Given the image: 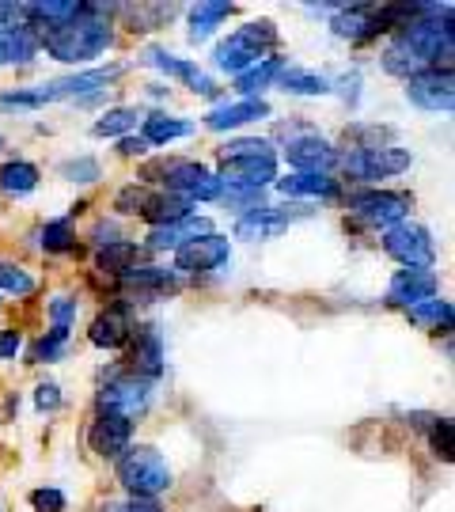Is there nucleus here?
<instances>
[{"label":"nucleus","mask_w":455,"mask_h":512,"mask_svg":"<svg viewBox=\"0 0 455 512\" xmlns=\"http://www.w3.org/2000/svg\"><path fill=\"white\" fill-rule=\"evenodd\" d=\"M273 42H277V27H273L270 19H251L247 27H239L236 35H228L213 50V65L228 76L247 73L251 65H258L266 57V50H270Z\"/></svg>","instance_id":"20e7f679"},{"label":"nucleus","mask_w":455,"mask_h":512,"mask_svg":"<svg viewBox=\"0 0 455 512\" xmlns=\"http://www.w3.org/2000/svg\"><path fill=\"white\" fill-rule=\"evenodd\" d=\"M0 293H12V296H31L35 293V277L27 270H19L12 262H0Z\"/></svg>","instance_id":"e433bc0d"},{"label":"nucleus","mask_w":455,"mask_h":512,"mask_svg":"<svg viewBox=\"0 0 455 512\" xmlns=\"http://www.w3.org/2000/svg\"><path fill=\"white\" fill-rule=\"evenodd\" d=\"M406 99L414 103L418 110H433V114H448L452 110V73H433V69H425V73L410 76L406 80Z\"/></svg>","instance_id":"4468645a"},{"label":"nucleus","mask_w":455,"mask_h":512,"mask_svg":"<svg viewBox=\"0 0 455 512\" xmlns=\"http://www.w3.org/2000/svg\"><path fill=\"white\" fill-rule=\"evenodd\" d=\"M277 190L292 202H330V198H338V183L330 175H300V171L277 179Z\"/></svg>","instance_id":"5701e85b"},{"label":"nucleus","mask_w":455,"mask_h":512,"mask_svg":"<svg viewBox=\"0 0 455 512\" xmlns=\"http://www.w3.org/2000/svg\"><path fill=\"white\" fill-rule=\"evenodd\" d=\"M285 160H289L300 175H327L342 156H338V148L330 145L327 137H319V133H300V137H292L289 145H285Z\"/></svg>","instance_id":"9b49d317"},{"label":"nucleus","mask_w":455,"mask_h":512,"mask_svg":"<svg viewBox=\"0 0 455 512\" xmlns=\"http://www.w3.org/2000/svg\"><path fill=\"white\" fill-rule=\"evenodd\" d=\"M118 486L126 490L129 497H148V501H160V494L171 490V463L160 448L152 444H129L126 452L118 456Z\"/></svg>","instance_id":"7ed1b4c3"},{"label":"nucleus","mask_w":455,"mask_h":512,"mask_svg":"<svg viewBox=\"0 0 455 512\" xmlns=\"http://www.w3.org/2000/svg\"><path fill=\"white\" fill-rule=\"evenodd\" d=\"M38 239H42V251H50V255H73L76 251V232L69 220H50Z\"/></svg>","instance_id":"c9c22d12"},{"label":"nucleus","mask_w":455,"mask_h":512,"mask_svg":"<svg viewBox=\"0 0 455 512\" xmlns=\"http://www.w3.org/2000/svg\"><path fill=\"white\" fill-rule=\"evenodd\" d=\"M137 243H126V239H118V243H107V247H99L95 251V262H99V270H107V274H118L126 277L133 266H137Z\"/></svg>","instance_id":"7c9ffc66"},{"label":"nucleus","mask_w":455,"mask_h":512,"mask_svg":"<svg viewBox=\"0 0 455 512\" xmlns=\"http://www.w3.org/2000/svg\"><path fill=\"white\" fill-rule=\"evenodd\" d=\"M65 349H69V330H46V334L38 338L35 357L50 365V361H57V357H65Z\"/></svg>","instance_id":"4c0bfd02"},{"label":"nucleus","mask_w":455,"mask_h":512,"mask_svg":"<svg viewBox=\"0 0 455 512\" xmlns=\"http://www.w3.org/2000/svg\"><path fill=\"white\" fill-rule=\"evenodd\" d=\"M19 349H23V334H19V330H4V334H0V361L19 357Z\"/></svg>","instance_id":"49530a36"},{"label":"nucleus","mask_w":455,"mask_h":512,"mask_svg":"<svg viewBox=\"0 0 455 512\" xmlns=\"http://www.w3.org/2000/svg\"><path fill=\"white\" fill-rule=\"evenodd\" d=\"M281 69H285V65H281L277 57H262L258 65H251L247 73L236 76V88L247 95V99H255V95H262L270 84H277V73H281Z\"/></svg>","instance_id":"c85d7f7f"},{"label":"nucleus","mask_w":455,"mask_h":512,"mask_svg":"<svg viewBox=\"0 0 455 512\" xmlns=\"http://www.w3.org/2000/svg\"><path fill=\"white\" fill-rule=\"evenodd\" d=\"M129 361H133V372L152 384L164 376V334L156 323H145L129 334Z\"/></svg>","instance_id":"ddd939ff"},{"label":"nucleus","mask_w":455,"mask_h":512,"mask_svg":"<svg viewBox=\"0 0 455 512\" xmlns=\"http://www.w3.org/2000/svg\"><path fill=\"white\" fill-rule=\"evenodd\" d=\"M38 31H31L27 23H16L8 31H0V69L8 65H31L38 57Z\"/></svg>","instance_id":"b1692460"},{"label":"nucleus","mask_w":455,"mask_h":512,"mask_svg":"<svg viewBox=\"0 0 455 512\" xmlns=\"http://www.w3.org/2000/svg\"><path fill=\"white\" fill-rule=\"evenodd\" d=\"M437 296V274L433 270H399L391 277V289H387V304L391 308H414Z\"/></svg>","instance_id":"dca6fc26"},{"label":"nucleus","mask_w":455,"mask_h":512,"mask_svg":"<svg viewBox=\"0 0 455 512\" xmlns=\"http://www.w3.org/2000/svg\"><path fill=\"white\" fill-rule=\"evenodd\" d=\"M103 512H164V505L148 497H122V501H107Z\"/></svg>","instance_id":"a19ab883"},{"label":"nucleus","mask_w":455,"mask_h":512,"mask_svg":"<svg viewBox=\"0 0 455 512\" xmlns=\"http://www.w3.org/2000/svg\"><path fill=\"white\" fill-rule=\"evenodd\" d=\"M0 148H4V137H0Z\"/></svg>","instance_id":"8fccbe9b"},{"label":"nucleus","mask_w":455,"mask_h":512,"mask_svg":"<svg viewBox=\"0 0 455 512\" xmlns=\"http://www.w3.org/2000/svg\"><path fill=\"white\" fill-rule=\"evenodd\" d=\"M133 217L148 220L152 228H164V224H175V220L190 217V202H182V198L167 194V190H148V186H141V198H137Z\"/></svg>","instance_id":"f3484780"},{"label":"nucleus","mask_w":455,"mask_h":512,"mask_svg":"<svg viewBox=\"0 0 455 512\" xmlns=\"http://www.w3.org/2000/svg\"><path fill=\"white\" fill-rule=\"evenodd\" d=\"M383 251L395 262H402V270H429L437 258V243H433V232L425 224L402 220V224L383 232Z\"/></svg>","instance_id":"0eeeda50"},{"label":"nucleus","mask_w":455,"mask_h":512,"mask_svg":"<svg viewBox=\"0 0 455 512\" xmlns=\"http://www.w3.org/2000/svg\"><path fill=\"white\" fill-rule=\"evenodd\" d=\"M35 406L42 410V414H54L57 406H61V387H57L54 380L38 384V391H35Z\"/></svg>","instance_id":"37998d69"},{"label":"nucleus","mask_w":455,"mask_h":512,"mask_svg":"<svg viewBox=\"0 0 455 512\" xmlns=\"http://www.w3.org/2000/svg\"><path fill=\"white\" fill-rule=\"evenodd\" d=\"M23 23V12H19V4H8V0H0V31H8V27H16Z\"/></svg>","instance_id":"de8ad7c7"},{"label":"nucleus","mask_w":455,"mask_h":512,"mask_svg":"<svg viewBox=\"0 0 455 512\" xmlns=\"http://www.w3.org/2000/svg\"><path fill=\"white\" fill-rule=\"evenodd\" d=\"M57 171H61V179H65V183H76V186L99 183V175H103V167H99L95 156H69V160H61V164H57Z\"/></svg>","instance_id":"f704fd0d"},{"label":"nucleus","mask_w":455,"mask_h":512,"mask_svg":"<svg viewBox=\"0 0 455 512\" xmlns=\"http://www.w3.org/2000/svg\"><path fill=\"white\" fill-rule=\"evenodd\" d=\"M164 19H171V12H164V4H160V12H156V16H148V12H145V4H141L137 12H129V27H133V31H148V27H156V23H164Z\"/></svg>","instance_id":"c03bdc74"},{"label":"nucleus","mask_w":455,"mask_h":512,"mask_svg":"<svg viewBox=\"0 0 455 512\" xmlns=\"http://www.w3.org/2000/svg\"><path fill=\"white\" fill-rule=\"evenodd\" d=\"M452 23V4H429L414 23H406L402 31H395L391 46L383 50V69L391 76H402V80L425 73V69L452 73Z\"/></svg>","instance_id":"f257e3e1"},{"label":"nucleus","mask_w":455,"mask_h":512,"mask_svg":"<svg viewBox=\"0 0 455 512\" xmlns=\"http://www.w3.org/2000/svg\"><path fill=\"white\" fill-rule=\"evenodd\" d=\"M118 152H122V156H145L148 145L137 137V133H129V137H122V141H118Z\"/></svg>","instance_id":"09e8293b"},{"label":"nucleus","mask_w":455,"mask_h":512,"mask_svg":"<svg viewBox=\"0 0 455 512\" xmlns=\"http://www.w3.org/2000/svg\"><path fill=\"white\" fill-rule=\"evenodd\" d=\"M338 164L346 167L349 179H357V183H380V179H395L402 171H410L414 164V156L406 152V148H349L346 156L338 160Z\"/></svg>","instance_id":"6e6552de"},{"label":"nucleus","mask_w":455,"mask_h":512,"mask_svg":"<svg viewBox=\"0 0 455 512\" xmlns=\"http://www.w3.org/2000/svg\"><path fill=\"white\" fill-rule=\"evenodd\" d=\"M228 258H232V243L217 236V232H209V236L182 243L179 251H175V266H179L182 274H213Z\"/></svg>","instance_id":"9d476101"},{"label":"nucleus","mask_w":455,"mask_h":512,"mask_svg":"<svg viewBox=\"0 0 455 512\" xmlns=\"http://www.w3.org/2000/svg\"><path fill=\"white\" fill-rule=\"evenodd\" d=\"M209 232H213V220L190 213V217L175 220V224L152 228L145 239V247L148 251H179L182 243H190V239H198V236H209Z\"/></svg>","instance_id":"4be33fe9"},{"label":"nucleus","mask_w":455,"mask_h":512,"mask_svg":"<svg viewBox=\"0 0 455 512\" xmlns=\"http://www.w3.org/2000/svg\"><path fill=\"white\" fill-rule=\"evenodd\" d=\"M330 35L342 42H372L383 35L380 27V8L372 4H338V12L330 16Z\"/></svg>","instance_id":"f8f14e48"},{"label":"nucleus","mask_w":455,"mask_h":512,"mask_svg":"<svg viewBox=\"0 0 455 512\" xmlns=\"http://www.w3.org/2000/svg\"><path fill=\"white\" fill-rule=\"evenodd\" d=\"M334 88L342 92V99H346V103H357V95H361V73H346L338 84H330V92H334Z\"/></svg>","instance_id":"a18cd8bd"},{"label":"nucleus","mask_w":455,"mask_h":512,"mask_svg":"<svg viewBox=\"0 0 455 512\" xmlns=\"http://www.w3.org/2000/svg\"><path fill=\"white\" fill-rule=\"evenodd\" d=\"M160 171V179H164V190L167 194H175L182 202H220V194H224V183H220V175H213L205 164L198 160H171L167 167H156Z\"/></svg>","instance_id":"423d86ee"},{"label":"nucleus","mask_w":455,"mask_h":512,"mask_svg":"<svg viewBox=\"0 0 455 512\" xmlns=\"http://www.w3.org/2000/svg\"><path fill=\"white\" fill-rule=\"evenodd\" d=\"M152 395H156V384H152V380L137 376V372H118V376H110L107 384H103V391H99V414L122 418L133 425L137 418L148 414Z\"/></svg>","instance_id":"39448f33"},{"label":"nucleus","mask_w":455,"mask_h":512,"mask_svg":"<svg viewBox=\"0 0 455 512\" xmlns=\"http://www.w3.org/2000/svg\"><path fill=\"white\" fill-rule=\"evenodd\" d=\"M50 330H73L76 323V300L73 296H50Z\"/></svg>","instance_id":"58836bf2"},{"label":"nucleus","mask_w":455,"mask_h":512,"mask_svg":"<svg viewBox=\"0 0 455 512\" xmlns=\"http://www.w3.org/2000/svg\"><path fill=\"white\" fill-rule=\"evenodd\" d=\"M110 42H114V31H110V4L107 8H103V4H84L73 23L38 35V46L54 57V61H61V65L95 61L99 54H107Z\"/></svg>","instance_id":"f03ea898"},{"label":"nucleus","mask_w":455,"mask_h":512,"mask_svg":"<svg viewBox=\"0 0 455 512\" xmlns=\"http://www.w3.org/2000/svg\"><path fill=\"white\" fill-rule=\"evenodd\" d=\"M258 118H270V103L266 99H232V103H220V107L205 114V129L228 133V129L251 126Z\"/></svg>","instance_id":"a211bd4d"},{"label":"nucleus","mask_w":455,"mask_h":512,"mask_svg":"<svg viewBox=\"0 0 455 512\" xmlns=\"http://www.w3.org/2000/svg\"><path fill=\"white\" fill-rule=\"evenodd\" d=\"M137 122H141V114L133 107H114V110H107L99 122H95V137H103V141H122V137H129V133H137Z\"/></svg>","instance_id":"2f4dec72"},{"label":"nucleus","mask_w":455,"mask_h":512,"mask_svg":"<svg viewBox=\"0 0 455 512\" xmlns=\"http://www.w3.org/2000/svg\"><path fill=\"white\" fill-rule=\"evenodd\" d=\"M349 213L368 224V228H395L402 220H410V198L406 194H391V190H364L349 198Z\"/></svg>","instance_id":"1a4fd4ad"},{"label":"nucleus","mask_w":455,"mask_h":512,"mask_svg":"<svg viewBox=\"0 0 455 512\" xmlns=\"http://www.w3.org/2000/svg\"><path fill=\"white\" fill-rule=\"evenodd\" d=\"M236 12V4H228V0H205V4H194L190 8V42H205V38L217 31L224 19Z\"/></svg>","instance_id":"cd10ccee"},{"label":"nucleus","mask_w":455,"mask_h":512,"mask_svg":"<svg viewBox=\"0 0 455 512\" xmlns=\"http://www.w3.org/2000/svg\"><path fill=\"white\" fill-rule=\"evenodd\" d=\"M122 289H126L133 300H156V296H167L179 289V274H175V270H164V266H133V270L122 277Z\"/></svg>","instance_id":"6ab92c4d"},{"label":"nucleus","mask_w":455,"mask_h":512,"mask_svg":"<svg viewBox=\"0 0 455 512\" xmlns=\"http://www.w3.org/2000/svg\"><path fill=\"white\" fill-rule=\"evenodd\" d=\"M277 84H281L289 95H327L330 92L327 76L311 73V69H296V65L281 69V73H277Z\"/></svg>","instance_id":"c756f323"},{"label":"nucleus","mask_w":455,"mask_h":512,"mask_svg":"<svg viewBox=\"0 0 455 512\" xmlns=\"http://www.w3.org/2000/svg\"><path fill=\"white\" fill-rule=\"evenodd\" d=\"M194 122L190 118H175V114H164V110H152L145 118V129H141V141L145 145H167V141H182L194 133Z\"/></svg>","instance_id":"a878e982"},{"label":"nucleus","mask_w":455,"mask_h":512,"mask_svg":"<svg viewBox=\"0 0 455 512\" xmlns=\"http://www.w3.org/2000/svg\"><path fill=\"white\" fill-rule=\"evenodd\" d=\"M133 334V319H129L126 304H110L103 308L88 327V342L95 349H122Z\"/></svg>","instance_id":"2eb2a0df"},{"label":"nucleus","mask_w":455,"mask_h":512,"mask_svg":"<svg viewBox=\"0 0 455 512\" xmlns=\"http://www.w3.org/2000/svg\"><path fill=\"white\" fill-rule=\"evenodd\" d=\"M129 440H133V425L122 421V418H107V414H99V418L88 425L91 452H95V456H103V459H118L129 448Z\"/></svg>","instance_id":"aec40b11"},{"label":"nucleus","mask_w":455,"mask_h":512,"mask_svg":"<svg viewBox=\"0 0 455 512\" xmlns=\"http://www.w3.org/2000/svg\"><path fill=\"white\" fill-rule=\"evenodd\" d=\"M31 505H35V512H65V494L54 490V486H46V490L31 494Z\"/></svg>","instance_id":"79ce46f5"},{"label":"nucleus","mask_w":455,"mask_h":512,"mask_svg":"<svg viewBox=\"0 0 455 512\" xmlns=\"http://www.w3.org/2000/svg\"><path fill=\"white\" fill-rule=\"evenodd\" d=\"M433 448H437V456L444 459V463H452L455 459V444H452V421L448 418H440L437 425H433Z\"/></svg>","instance_id":"ea45409f"},{"label":"nucleus","mask_w":455,"mask_h":512,"mask_svg":"<svg viewBox=\"0 0 455 512\" xmlns=\"http://www.w3.org/2000/svg\"><path fill=\"white\" fill-rule=\"evenodd\" d=\"M80 0H38V4H19V12L27 23H35L42 31H57V27H65V23H73L80 16Z\"/></svg>","instance_id":"393cba45"},{"label":"nucleus","mask_w":455,"mask_h":512,"mask_svg":"<svg viewBox=\"0 0 455 512\" xmlns=\"http://www.w3.org/2000/svg\"><path fill=\"white\" fill-rule=\"evenodd\" d=\"M232 160H277V152L266 137H236L220 148V164H232Z\"/></svg>","instance_id":"473e14b6"},{"label":"nucleus","mask_w":455,"mask_h":512,"mask_svg":"<svg viewBox=\"0 0 455 512\" xmlns=\"http://www.w3.org/2000/svg\"><path fill=\"white\" fill-rule=\"evenodd\" d=\"M296 209H273V205H262L255 213L236 220V239H247V243H262V239L281 236L285 228L292 224Z\"/></svg>","instance_id":"412c9836"},{"label":"nucleus","mask_w":455,"mask_h":512,"mask_svg":"<svg viewBox=\"0 0 455 512\" xmlns=\"http://www.w3.org/2000/svg\"><path fill=\"white\" fill-rule=\"evenodd\" d=\"M410 315V323H418V327H429V330H448L452 327V304L448 300H425V304H414V308H406Z\"/></svg>","instance_id":"72a5a7b5"},{"label":"nucleus","mask_w":455,"mask_h":512,"mask_svg":"<svg viewBox=\"0 0 455 512\" xmlns=\"http://www.w3.org/2000/svg\"><path fill=\"white\" fill-rule=\"evenodd\" d=\"M42 183V171H38L31 160H8L0 167V190L8 198H31Z\"/></svg>","instance_id":"bb28decb"}]
</instances>
